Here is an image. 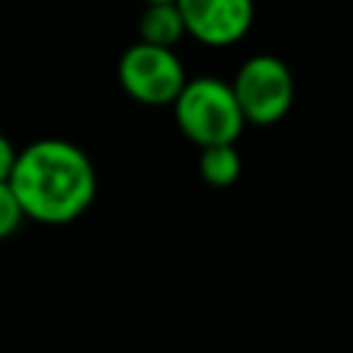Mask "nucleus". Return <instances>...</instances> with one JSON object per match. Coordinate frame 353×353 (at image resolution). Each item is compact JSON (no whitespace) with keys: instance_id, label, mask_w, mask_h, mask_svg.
<instances>
[{"instance_id":"1","label":"nucleus","mask_w":353,"mask_h":353,"mask_svg":"<svg viewBox=\"0 0 353 353\" xmlns=\"http://www.w3.org/2000/svg\"><path fill=\"white\" fill-rule=\"evenodd\" d=\"M8 185L25 218L47 226L77 221L97 196V174L88 154L63 138H39L17 149Z\"/></svg>"},{"instance_id":"2","label":"nucleus","mask_w":353,"mask_h":353,"mask_svg":"<svg viewBox=\"0 0 353 353\" xmlns=\"http://www.w3.org/2000/svg\"><path fill=\"white\" fill-rule=\"evenodd\" d=\"M171 105L179 132L199 149L210 143H234L245 127L232 83L218 77L185 80Z\"/></svg>"},{"instance_id":"3","label":"nucleus","mask_w":353,"mask_h":353,"mask_svg":"<svg viewBox=\"0 0 353 353\" xmlns=\"http://www.w3.org/2000/svg\"><path fill=\"white\" fill-rule=\"evenodd\" d=\"M234 99L243 110L245 124H276L287 116L295 99V80L290 66L276 55H251L243 61L232 80Z\"/></svg>"},{"instance_id":"4","label":"nucleus","mask_w":353,"mask_h":353,"mask_svg":"<svg viewBox=\"0 0 353 353\" xmlns=\"http://www.w3.org/2000/svg\"><path fill=\"white\" fill-rule=\"evenodd\" d=\"M185 69L174 47H160L149 41L130 44L119 58L121 88L143 105H168L185 85Z\"/></svg>"},{"instance_id":"5","label":"nucleus","mask_w":353,"mask_h":353,"mask_svg":"<svg viewBox=\"0 0 353 353\" xmlns=\"http://www.w3.org/2000/svg\"><path fill=\"white\" fill-rule=\"evenodd\" d=\"M185 33L210 47L240 41L254 25V0H176Z\"/></svg>"},{"instance_id":"6","label":"nucleus","mask_w":353,"mask_h":353,"mask_svg":"<svg viewBox=\"0 0 353 353\" xmlns=\"http://www.w3.org/2000/svg\"><path fill=\"white\" fill-rule=\"evenodd\" d=\"M138 36L141 41L174 47L185 36V19L179 14L176 0L174 3H143L141 19H138Z\"/></svg>"},{"instance_id":"7","label":"nucleus","mask_w":353,"mask_h":353,"mask_svg":"<svg viewBox=\"0 0 353 353\" xmlns=\"http://www.w3.org/2000/svg\"><path fill=\"white\" fill-rule=\"evenodd\" d=\"M243 171L240 163V152L234 143H210L201 146L199 154V176L210 185V188H229L237 182Z\"/></svg>"},{"instance_id":"8","label":"nucleus","mask_w":353,"mask_h":353,"mask_svg":"<svg viewBox=\"0 0 353 353\" xmlns=\"http://www.w3.org/2000/svg\"><path fill=\"white\" fill-rule=\"evenodd\" d=\"M22 221H25L22 204H19L17 193L11 190L8 179H3V182H0V240L11 237V234L19 229Z\"/></svg>"},{"instance_id":"9","label":"nucleus","mask_w":353,"mask_h":353,"mask_svg":"<svg viewBox=\"0 0 353 353\" xmlns=\"http://www.w3.org/2000/svg\"><path fill=\"white\" fill-rule=\"evenodd\" d=\"M14 157H17V149H14V143L0 132V182L3 179H8V174H11V165H14Z\"/></svg>"},{"instance_id":"10","label":"nucleus","mask_w":353,"mask_h":353,"mask_svg":"<svg viewBox=\"0 0 353 353\" xmlns=\"http://www.w3.org/2000/svg\"><path fill=\"white\" fill-rule=\"evenodd\" d=\"M143 3H174V0H143Z\"/></svg>"}]
</instances>
